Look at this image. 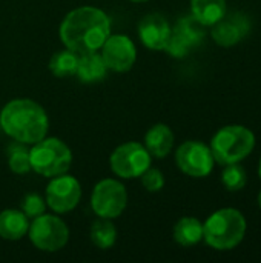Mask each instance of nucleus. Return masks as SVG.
I'll return each instance as SVG.
<instances>
[{
    "instance_id": "nucleus-28",
    "label": "nucleus",
    "mask_w": 261,
    "mask_h": 263,
    "mask_svg": "<svg viewBox=\"0 0 261 263\" xmlns=\"http://www.w3.org/2000/svg\"><path fill=\"white\" fill-rule=\"evenodd\" d=\"M131 2H135V3H143V2H149V0H131Z\"/></svg>"
},
{
    "instance_id": "nucleus-21",
    "label": "nucleus",
    "mask_w": 261,
    "mask_h": 263,
    "mask_svg": "<svg viewBox=\"0 0 261 263\" xmlns=\"http://www.w3.org/2000/svg\"><path fill=\"white\" fill-rule=\"evenodd\" d=\"M91 240L100 250H108L114 247L117 240V230L111 219H98L91 227Z\"/></svg>"
},
{
    "instance_id": "nucleus-11",
    "label": "nucleus",
    "mask_w": 261,
    "mask_h": 263,
    "mask_svg": "<svg viewBox=\"0 0 261 263\" xmlns=\"http://www.w3.org/2000/svg\"><path fill=\"white\" fill-rule=\"evenodd\" d=\"M100 49L108 69L114 72L129 71L137 60V48L132 39L125 34H111Z\"/></svg>"
},
{
    "instance_id": "nucleus-22",
    "label": "nucleus",
    "mask_w": 261,
    "mask_h": 263,
    "mask_svg": "<svg viewBox=\"0 0 261 263\" xmlns=\"http://www.w3.org/2000/svg\"><path fill=\"white\" fill-rule=\"evenodd\" d=\"M222 183L228 191H240L248 183L246 170L238 163L226 165L222 174Z\"/></svg>"
},
{
    "instance_id": "nucleus-14",
    "label": "nucleus",
    "mask_w": 261,
    "mask_h": 263,
    "mask_svg": "<svg viewBox=\"0 0 261 263\" xmlns=\"http://www.w3.org/2000/svg\"><path fill=\"white\" fill-rule=\"evenodd\" d=\"M108 66L98 51H88L78 54V63L75 76L82 83H98L108 74Z\"/></svg>"
},
{
    "instance_id": "nucleus-13",
    "label": "nucleus",
    "mask_w": 261,
    "mask_h": 263,
    "mask_svg": "<svg viewBox=\"0 0 261 263\" xmlns=\"http://www.w3.org/2000/svg\"><path fill=\"white\" fill-rule=\"evenodd\" d=\"M171 34L172 28L169 22L158 12L148 14L138 22L140 42L152 51H163Z\"/></svg>"
},
{
    "instance_id": "nucleus-25",
    "label": "nucleus",
    "mask_w": 261,
    "mask_h": 263,
    "mask_svg": "<svg viewBox=\"0 0 261 263\" xmlns=\"http://www.w3.org/2000/svg\"><path fill=\"white\" fill-rule=\"evenodd\" d=\"M142 185L146 191L149 193H158L165 186V176L160 170L157 168H148L142 176Z\"/></svg>"
},
{
    "instance_id": "nucleus-6",
    "label": "nucleus",
    "mask_w": 261,
    "mask_h": 263,
    "mask_svg": "<svg viewBox=\"0 0 261 263\" xmlns=\"http://www.w3.org/2000/svg\"><path fill=\"white\" fill-rule=\"evenodd\" d=\"M28 236L37 250L55 253L68 243L69 230L60 217L54 214H42L29 223Z\"/></svg>"
},
{
    "instance_id": "nucleus-3",
    "label": "nucleus",
    "mask_w": 261,
    "mask_h": 263,
    "mask_svg": "<svg viewBox=\"0 0 261 263\" xmlns=\"http://www.w3.org/2000/svg\"><path fill=\"white\" fill-rule=\"evenodd\" d=\"M246 219L235 208H222L203 223V240L214 250L228 251L238 247L246 234Z\"/></svg>"
},
{
    "instance_id": "nucleus-5",
    "label": "nucleus",
    "mask_w": 261,
    "mask_h": 263,
    "mask_svg": "<svg viewBox=\"0 0 261 263\" xmlns=\"http://www.w3.org/2000/svg\"><path fill=\"white\" fill-rule=\"evenodd\" d=\"M31 170L43 177H55L69 171L72 153L69 146L57 137H45L29 149Z\"/></svg>"
},
{
    "instance_id": "nucleus-24",
    "label": "nucleus",
    "mask_w": 261,
    "mask_h": 263,
    "mask_svg": "<svg viewBox=\"0 0 261 263\" xmlns=\"http://www.w3.org/2000/svg\"><path fill=\"white\" fill-rule=\"evenodd\" d=\"M8 165L9 170L14 174H26L31 171V162H29V151L25 148H14L9 153L8 157Z\"/></svg>"
},
{
    "instance_id": "nucleus-7",
    "label": "nucleus",
    "mask_w": 261,
    "mask_h": 263,
    "mask_svg": "<svg viewBox=\"0 0 261 263\" xmlns=\"http://www.w3.org/2000/svg\"><path fill=\"white\" fill-rule=\"evenodd\" d=\"M151 157L152 156L145 145L138 142H126L112 151L109 166L120 179H137L151 166Z\"/></svg>"
},
{
    "instance_id": "nucleus-23",
    "label": "nucleus",
    "mask_w": 261,
    "mask_h": 263,
    "mask_svg": "<svg viewBox=\"0 0 261 263\" xmlns=\"http://www.w3.org/2000/svg\"><path fill=\"white\" fill-rule=\"evenodd\" d=\"M22 213L28 217V219H35L42 214H45L46 211V200L35 194V193H31V194H26L22 200Z\"/></svg>"
},
{
    "instance_id": "nucleus-18",
    "label": "nucleus",
    "mask_w": 261,
    "mask_h": 263,
    "mask_svg": "<svg viewBox=\"0 0 261 263\" xmlns=\"http://www.w3.org/2000/svg\"><path fill=\"white\" fill-rule=\"evenodd\" d=\"M174 240L182 247H194L203 240V223L195 217H183L174 227Z\"/></svg>"
},
{
    "instance_id": "nucleus-4",
    "label": "nucleus",
    "mask_w": 261,
    "mask_h": 263,
    "mask_svg": "<svg viewBox=\"0 0 261 263\" xmlns=\"http://www.w3.org/2000/svg\"><path fill=\"white\" fill-rule=\"evenodd\" d=\"M209 148L217 163L223 166L240 163L254 151L255 136L243 125H228L214 134Z\"/></svg>"
},
{
    "instance_id": "nucleus-15",
    "label": "nucleus",
    "mask_w": 261,
    "mask_h": 263,
    "mask_svg": "<svg viewBox=\"0 0 261 263\" xmlns=\"http://www.w3.org/2000/svg\"><path fill=\"white\" fill-rule=\"evenodd\" d=\"M174 133L165 123H157L145 134V148L152 157L165 159L174 148Z\"/></svg>"
},
{
    "instance_id": "nucleus-10",
    "label": "nucleus",
    "mask_w": 261,
    "mask_h": 263,
    "mask_svg": "<svg viewBox=\"0 0 261 263\" xmlns=\"http://www.w3.org/2000/svg\"><path fill=\"white\" fill-rule=\"evenodd\" d=\"M82 199L80 182L69 174H60L51 179L46 186L45 200L46 206L55 214H65L72 211Z\"/></svg>"
},
{
    "instance_id": "nucleus-8",
    "label": "nucleus",
    "mask_w": 261,
    "mask_h": 263,
    "mask_svg": "<svg viewBox=\"0 0 261 263\" xmlns=\"http://www.w3.org/2000/svg\"><path fill=\"white\" fill-rule=\"evenodd\" d=\"M128 205V193L122 182L115 179L100 180L91 194L92 211L102 219H117Z\"/></svg>"
},
{
    "instance_id": "nucleus-29",
    "label": "nucleus",
    "mask_w": 261,
    "mask_h": 263,
    "mask_svg": "<svg viewBox=\"0 0 261 263\" xmlns=\"http://www.w3.org/2000/svg\"><path fill=\"white\" fill-rule=\"evenodd\" d=\"M258 176H260V179H261V159H260V163H258Z\"/></svg>"
},
{
    "instance_id": "nucleus-27",
    "label": "nucleus",
    "mask_w": 261,
    "mask_h": 263,
    "mask_svg": "<svg viewBox=\"0 0 261 263\" xmlns=\"http://www.w3.org/2000/svg\"><path fill=\"white\" fill-rule=\"evenodd\" d=\"M258 206H260V210H261V191L258 193Z\"/></svg>"
},
{
    "instance_id": "nucleus-2",
    "label": "nucleus",
    "mask_w": 261,
    "mask_h": 263,
    "mask_svg": "<svg viewBox=\"0 0 261 263\" xmlns=\"http://www.w3.org/2000/svg\"><path fill=\"white\" fill-rule=\"evenodd\" d=\"M0 125L15 142L34 145L46 137L49 120L43 106L35 100L14 99L2 108Z\"/></svg>"
},
{
    "instance_id": "nucleus-12",
    "label": "nucleus",
    "mask_w": 261,
    "mask_h": 263,
    "mask_svg": "<svg viewBox=\"0 0 261 263\" xmlns=\"http://www.w3.org/2000/svg\"><path fill=\"white\" fill-rule=\"evenodd\" d=\"M251 31V20L248 18L246 14L243 12H234L228 17V14L212 25L211 35L212 40L223 46V48H231L240 43Z\"/></svg>"
},
{
    "instance_id": "nucleus-16",
    "label": "nucleus",
    "mask_w": 261,
    "mask_h": 263,
    "mask_svg": "<svg viewBox=\"0 0 261 263\" xmlns=\"http://www.w3.org/2000/svg\"><path fill=\"white\" fill-rule=\"evenodd\" d=\"M29 219L22 210H3L0 213V237L9 242H17L28 234Z\"/></svg>"
},
{
    "instance_id": "nucleus-9",
    "label": "nucleus",
    "mask_w": 261,
    "mask_h": 263,
    "mask_svg": "<svg viewBox=\"0 0 261 263\" xmlns=\"http://www.w3.org/2000/svg\"><path fill=\"white\" fill-rule=\"evenodd\" d=\"M175 163L189 177H208L214 170V156L208 145L198 140H188L175 151Z\"/></svg>"
},
{
    "instance_id": "nucleus-17",
    "label": "nucleus",
    "mask_w": 261,
    "mask_h": 263,
    "mask_svg": "<svg viewBox=\"0 0 261 263\" xmlns=\"http://www.w3.org/2000/svg\"><path fill=\"white\" fill-rule=\"evenodd\" d=\"M191 14L205 26H212L228 14L226 0H191Z\"/></svg>"
},
{
    "instance_id": "nucleus-26",
    "label": "nucleus",
    "mask_w": 261,
    "mask_h": 263,
    "mask_svg": "<svg viewBox=\"0 0 261 263\" xmlns=\"http://www.w3.org/2000/svg\"><path fill=\"white\" fill-rule=\"evenodd\" d=\"M191 49L192 48L188 45V42H185L178 34H175L172 31V34H171V37H169V40H168V43H166L163 51H166L174 59H183V57H186L189 54Z\"/></svg>"
},
{
    "instance_id": "nucleus-1",
    "label": "nucleus",
    "mask_w": 261,
    "mask_h": 263,
    "mask_svg": "<svg viewBox=\"0 0 261 263\" xmlns=\"http://www.w3.org/2000/svg\"><path fill=\"white\" fill-rule=\"evenodd\" d=\"M109 35L111 20L103 9L95 6H78L69 11L58 28L65 48L77 54L98 51Z\"/></svg>"
},
{
    "instance_id": "nucleus-20",
    "label": "nucleus",
    "mask_w": 261,
    "mask_h": 263,
    "mask_svg": "<svg viewBox=\"0 0 261 263\" xmlns=\"http://www.w3.org/2000/svg\"><path fill=\"white\" fill-rule=\"evenodd\" d=\"M77 63H78V54L66 48L52 54V57L49 59L48 68L55 77L66 79V77L75 76Z\"/></svg>"
},
{
    "instance_id": "nucleus-19",
    "label": "nucleus",
    "mask_w": 261,
    "mask_h": 263,
    "mask_svg": "<svg viewBox=\"0 0 261 263\" xmlns=\"http://www.w3.org/2000/svg\"><path fill=\"white\" fill-rule=\"evenodd\" d=\"M205 25L200 23L192 14L191 15H183L177 20L175 26L172 28V31L175 34H178L185 42H188V45L191 48L198 46L205 37H206V31H205Z\"/></svg>"
}]
</instances>
